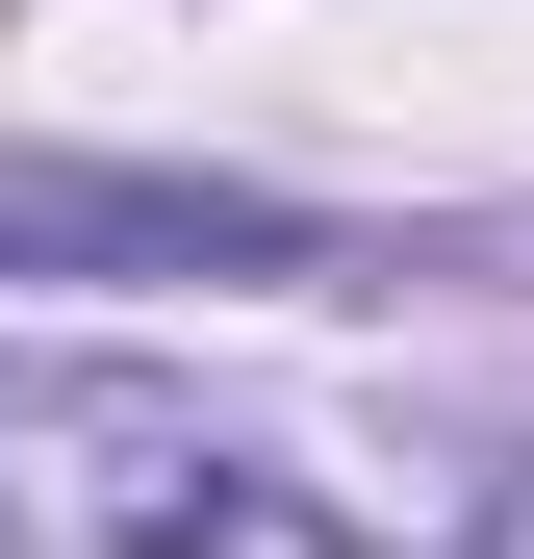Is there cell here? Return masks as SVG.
Segmentation results:
<instances>
[{
	"label": "cell",
	"instance_id": "6da1fadb",
	"mask_svg": "<svg viewBox=\"0 0 534 559\" xmlns=\"http://www.w3.org/2000/svg\"><path fill=\"white\" fill-rule=\"evenodd\" d=\"M0 559H382V534L153 356H0Z\"/></svg>",
	"mask_w": 534,
	"mask_h": 559
},
{
	"label": "cell",
	"instance_id": "7a4b0ae2",
	"mask_svg": "<svg viewBox=\"0 0 534 559\" xmlns=\"http://www.w3.org/2000/svg\"><path fill=\"white\" fill-rule=\"evenodd\" d=\"M484 559H534V484H509V534H484Z\"/></svg>",
	"mask_w": 534,
	"mask_h": 559
}]
</instances>
